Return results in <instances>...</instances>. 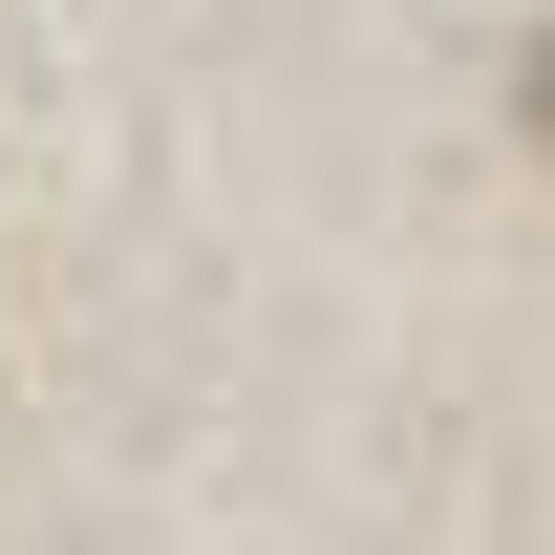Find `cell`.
I'll use <instances>...</instances> for the list:
<instances>
[{
	"mask_svg": "<svg viewBox=\"0 0 555 555\" xmlns=\"http://www.w3.org/2000/svg\"><path fill=\"white\" fill-rule=\"evenodd\" d=\"M513 86H534V150H555V22H534V43H513Z\"/></svg>",
	"mask_w": 555,
	"mask_h": 555,
	"instance_id": "6da1fadb",
	"label": "cell"
}]
</instances>
